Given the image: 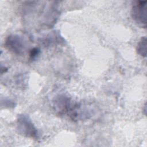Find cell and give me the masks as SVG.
Wrapping results in <instances>:
<instances>
[{
	"label": "cell",
	"instance_id": "6da1fadb",
	"mask_svg": "<svg viewBox=\"0 0 147 147\" xmlns=\"http://www.w3.org/2000/svg\"><path fill=\"white\" fill-rule=\"evenodd\" d=\"M17 130L18 132L25 136L30 138L37 137V130L28 116L21 114L17 119Z\"/></svg>",
	"mask_w": 147,
	"mask_h": 147
},
{
	"label": "cell",
	"instance_id": "7a4b0ae2",
	"mask_svg": "<svg viewBox=\"0 0 147 147\" xmlns=\"http://www.w3.org/2000/svg\"><path fill=\"white\" fill-rule=\"evenodd\" d=\"M4 46L10 52L18 55L24 53L26 47L22 37L17 34H11L7 37Z\"/></svg>",
	"mask_w": 147,
	"mask_h": 147
},
{
	"label": "cell",
	"instance_id": "3957f363",
	"mask_svg": "<svg viewBox=\"0 0 147 147\" xmlns=\"http://www.w3.org/2000/svg\"><path fill=\"white\" fill-rule=\"evenodd\" d=\"M146 1H138L134 3L131 10V16L137 24L146 27Z\"/></svg>",
	"mask_w": 147,
	"mask_h": 147
},
{
	"label": "cell",
	"instance_id": "277c9868",
	"mask_svg": "<svg viewBox=\"0 0 147 147\" xmlns=\"http://www.w3.org/2000/svg\"><path fill=\"white\" fill-rule=\"evenodd\" d=\"M70 99L64 95L56 97L53 101L55 110L60 115H64L66 113L69 114L74 105H71Z\"/></svg>",
	"mask_w": 147,
	"mask_h": 147
},
{
	"label": "cell",
	"instance_id": "5b68a950",
	"mask_svg": "<svg viewBox=\"0 0 147 147\" xmlns=\"http://www.w3.org/2000/svg\"><path fill=\"white\" fill-rule=\"evenodd\" d=\"M137 52L138 54L143 57L146 56V38L145 36L142 37L138 43Z\"/></svg>",
	"mask_w": 147,
	"mask_h": 147
},
{
	"label": "cell",
	"instance_id": "8992f818",
	"mask_svg": "<svg viewBox=\"0 0 147 147\" xmlns=\"http://www.w3.org/2000/svg\"><path fill=\"white\" fill-rule=\"evenodd\" d=\"M40 49L35 47L33 48L32 49H31L29 51V59L30 60H33L40 53Z\"/></svg>",
	"mask_w": 147,
	"mask_h": 147
}]
</instances>
